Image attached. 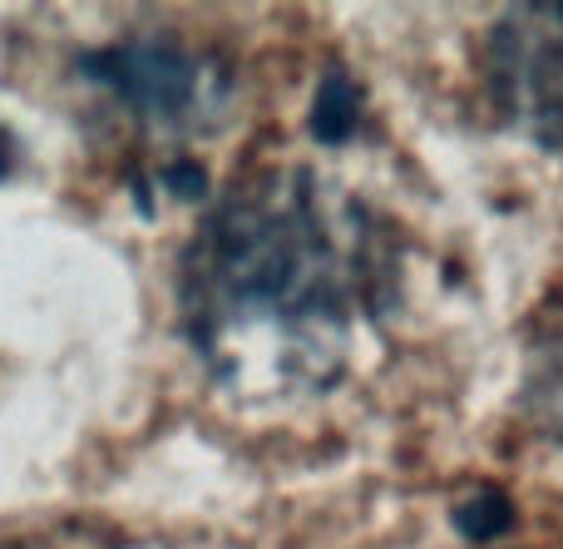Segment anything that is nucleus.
I'll use <instances>...</instances> for the list:
<instances>
[{"label":"nucleus","instance_id":"obj_4","mask_svg":"<svg viewBox=\"0 0 563 549\" xmlns=\"http://www.w3.org/2000/svg\"><path fill=\"white\" fill-rule=\"evenodd\" d=\"M529 416L544 426L549 436L563 441V303H554L539 317L534 337H529Z\"/></svg>","mask_w":563,"mask_h":549},{"label":"nucleus","instance_id":"obj_3","mask_svg":"<svg viewBox=\"0 0 563 549\" xmlns=\"http://www.w3.org/2000/svg\"><path fill=\"white\" fill-rule=\"evenodd\" d=\"M79 69L148 124H188L213 99V65L174 40H119L89 50Z\"/></svg>","mask_w":563,"mask_h":549},{"label":"nucleus","instance_id":"obj_6","mask_svg":"<svg viewBox=\"0 0 563 549\" xmlns=\"http://www.w3.org/2000/svg\"><path fill=\"white\" fill-rule=\"evenodd\" d=\"M455 525H460V535H465V540L495 545V540H505V535L515 530V505H509L505 495L485 491V495H475V501L460 505V510H455Z\"/></svg>","mask_w":563,"mask_h":549},{"label":"nucleus","instance_id":"obj_1","mask_svg":"<svg viewBox=\"0 0 563 549\" xmlns=\"http://www.w3.org/2000/svg\"><path fill=\"white\" fill-rule=\"evenodd\" d=\"M376 228L307 168L233 184L178 267L184 332L213 376L247 392L317 386L376 303Z\"/></svg>","mask_w":563,"mask_h":549},{"label":"nucleus","instance_id":"obj_7","mask_svg":"<svg viewBox=\"0 0 563 549\" xmlns=\"http://www.w3.org/2000/svg\"><path fill=\"white\" fill-rule=\"evenodd\" d=\"M10 168H15V139H10L5 129H0V178H5Z\"/></svg>","mask_w":563,"mask_h":549},{"label":"nucleus","instance_id":"obj_5","mask_svg":"<svg viewBox=\"0 0 563 549\" xmlns=\"http://www.w3.org/2000/svg\"><path fill=\"white\" fill-rule=\"evenodd\" d=\"M356 119H361V89L351 85L346 69H331V75L321 79V89H317V109H311V134L327 139V144H341V139H351Z\"/></svg>","mask_w":563,"mask_h":549},{"label":"nucleus","instance_id":"obj_2","mask_svg":"<svg viewBox=\"0 0 563 549\" xmlns=\"http://www.w3.org/2000/svg\"><path fill=\"white\" fill-rule=\"evenodd\" d=\"M489 79L539 144L563 149V6H519L495 25Z\"/></svg>","mask_w":563,"mask_h":549}]
</instances>
